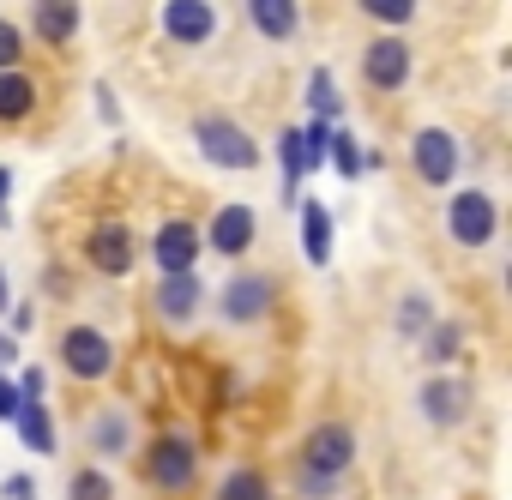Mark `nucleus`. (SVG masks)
<instances>
[{
  "label": "nucleus",
  "instance_id": "nucleus-1",
  "mask_svg": "<svg viewBox=\"0 0 512 500\" xmlns=\"http://www.w3.org/2000/svg\"><path fill=\"white\" fill-rule=\"evenodd\" d=\"M193 139H199L205 163H217V169H253V163H260V145H253L229 115H199Z\"/></svg>",
  "mask_w": 512,
  "mask_h": 500
},
{
  "label": "nucleus",
  "instance_id": "nucleus-2",
  "mask_svg": "<svg viewBox=\"0 0 512 500\" xmlns=\"http://www.w3.org/2000/svg\"><path fill=\"white\" fill-rule=\"evenodd\" d=\"M446 229H452L458 247H488L494 229H500V211H494V199H488L482 187H464V193H452V205H446Z\"/></svg>",
  "mask_w": 512,
  "mask_h": 500
},
{
  "label": "nucleus",
  "instance_id": "nucleus-3",
  "mask_svg": "<svg viewBox=\"0 0 512 500\" xmlns=\"http://www.w3.org/2000/svg\"><path fill=\"white\" fill-rule=\"evenodd\" d=\"M302 464H308V476L338 482V476L356 464V434H350L344 422H320V428L302 440Z\"/></svg>",
  "mask_w": 512,
  "mask_h": 500
},
{
  "label": "nucleus",
  "instance_id": "nucleus-4",
  "mask_svg": "<svg viewBox=\"0 0 512 500\" xmlns=\"http://www.w3.org/2000/svg\"><path fill=\"white\" fill-rule=\"evenodd\" d=\"M272 302H278V278L272 272H241V278H229L223 284V320L229 326H253V320H266L272 314Z\"/></svg>",
  "mask_w": 512,
  "mask_h": 500
},
{
  "label": "nucleus",
  "instance_id": "nucleus-5",
  "mask_svg": "<svg viewBox=\"0 0 512 500\" xmlns=\"http://www.w3.org/2000/svg\"><path fill=\"white\" fill-rule=\"evenodd\" d=\"M145 476H151V488H193V476H199L193 440L187 434H157L151 452H145Z\"/></svg>",
  "mask_w": 512,
  "mask_h": 500
},
{
  "label": "nucleus",
  "instance_id": "nucleus-6",
  "mask_svg": "<svg viewBox=\"0 0 512 500\" xmlns=\"http://www.w3.org/2000/svg\"><path fill=\"white\" fill-rule=\"evenodd\" d=\"M410 163H416V181L446 187L458 175V139L446 127H422V133H410Z\"/></svg>",
  "mask_w": 512,
  "mask_h": 500
},
{
  "label": "nucleus",
  "instance_id": "nucleus-7",
  "mask_svg": "<svg viewBox=\"0 0 512 500\" xmlns=\"http://www.w3.org/2000/svg\"><path fill=\"white\" fill-rule=\"evenodd\" d=\"M61 362H67L73 380H103V374L115 368V350H109V338H103L97 326H73V332L61 338Z\"/></svg>",
  "mask_w": 512,
  "mask_h": 500
},
{
  "label": "nucleus",
  "instance_id": "nucleus-8",
  "mask_svg": "<svg viewBox=\"0 0 512 500\" xmlns=\"http://www.w3.org/2000/svg\"><path fill=\"white\" fill-rule=\"evenodd\" d=\"M362 79H368L374 91H398V85L410 79V43H404V37H374V43L362 49Z\"/></svg>",
  "mask_w": 512,
  "mask_h": 500
},
{
  "label": "nucleus",
  "instance_id": "nucleus-9",
  "mask_svg": "<svg viewBox=\"0 0 512 500\" xmlns=\"http://www.w3.org/2000/svg\"><path fill=\"white\" fill-rule=\"evenodd\" d=\"M416 404L428 410V422H434V428H458V422L470 416V386H464L458 374H434V380H422Z\"/></svg>",
  "mask_w": 512,
  "mask_h": 500
},
{
  "label": "nucleus",
  "instance_id": "nucleus-10",
  "mask_svg": "<svg viewBox=\"0 0 512 500\" xmlns=\"http://www.w3.org/2000/svg\"><path fill=\"white\" fill-rule=\"evenodd\" d=\"M85 254H91V266H97V272L127 278V272H133V260H139V247H133V229H127V223H97V229H91V241H85Z\"/></svg>",
  "mask_w": 512,
  "mask_h": 500
},
{
  "label": "nucleus",
  "instance_id": "nucleus-11",
  "mask_svg": "<svg viewBox=\"0 0 512 500\" xmlns=\"http://www.w3.org/2000/svg\"><path fill=\"white\" fill-rule=\"evenodd\" d=\"M151 254H157L163 278H175V272H193V260H199V229H193L187 217H169V223L157 229V241H151Z\"/></svg>",
  "mask_w": 512,
  "mask_h": 500
},
{
  "label": "nucleus",
  "instance_id": "nucleus-12",
  "mask_svg": "<svg viewBox=\"0 0 512 500\" xmlns=\"http://www.w3.org/2000/svg\"><path fill=\"white\" fill-rule=\"evenodd\" d=\"M253 235H260V217H253L247 205H223L217 217H211V247H217V254L223 260H235V254H247V247H253Z\"/></svg>",
  "mask_w": 512,
  "mask_h": 500
},
{
  "label": "nucleus",
  "instance_id": "nucleus-13",
  "mask_svg": "<svg viewBox=\"0 0 512 500\" xmlns=\"http://www.w3.org/2000/svg\"><path fill=\"white\" fill-rule=\"evenodd\" d=\"M163 31H169L175 43L199 49V43H211V31H217V13L205 7V0H169V7H163Z\"/></svg>",
  "mask_w": 512,
  "mask_h": 500
},
{
  "label": "nucleus",
  "instance_id": "nucleus-14",
  "mask_svg": "<svg viewBox=\"0 0 512 500\" xmlns=\"http://www.w3.org/2000/svg\"><path fill=\"white\" fill-rule=\"evenodd\" d=\"M193 308H199V278H193V272L157 278V314H163L169 326H187V320H193Z\"/></svg>",
  "mask_w": 512,
  "mask_h": 500
},
{
  "label": "nucleus",
  "instance_id": "nucleus-15",
  "mask_svg": "<svg viewBox=\"0 0 512 500\" xmlns=\"http://www.w3.org/2000/svg\"><path fill=\"white\" fill-rule=\"evenodd\" d=\"M31 25H37L43 43H73L79 37V0H37Z\"/></svg>",
  "mask_w": 512,
  "mask_h": 500
},
{
  "label": "nucleus",
  "instance_id": "nucleus-16",
  "mask_svg": "<svg viewBox=\"0 0 512 500\" xmlns=\"http://www.w3.org/2000/svg\"><path fill=\"white\" fill-rule=\"evenodd\" d=\"M247 19H253V31H260V37L290 43L296 37V0H247Z\"/></svg>",
  "mask_w": 512,
  "mask_h": 500
},
{
  "label": "nucleus",
  "instance_id": "nucleus-17",
  "mask_svg": "<svg viewBox=\"0 0 512 500\" xmlns=\"http://www.w3.org/2000/svg\"><path fill=\"white\" fill-rule=\"evenodd\" d=\"M302 254H308L314 266H326V260H332V211H326L320 199H308V205H302Z\"/></svg>",
  "mask_w": 512,
  "mask_h": 500
},
{
  "label": "nucleus",
  "instance_id": "nucleus-18",
  "mask_svg": "<svg viewBox=\"0 0 512 500\" xmlns=\"http://www.w3.org/2000/svg\"><path fill=\"white\" fill-rule=\"evenodd\" d=\"M127 440H133L127 410H97V416H91V446H97L103 458H121V452H127Z\"/></svg>",
  "mask_w": 512,
  "mask_h": 500
},
{
  "label": "nucleus",
  "instance_id": "nucleus-19",
  "mask_svg": "<svg viewBox=\"0 0 512 500\" xmlns=\"http://www.w3.org/2000/svg\"><path fill=\"white\" fill-rule=\"evenodd\" d=\"M13 422H19V440H25L37 458H49V452L61 446V440H55V422H49V410H43V404H19V416H13Z\"/></svg>",
  "mask_w": 512,
  "mask_h": 500
},
{
  "label": "nucleus",
  "instance_id": "nucleus-20",
  "mask_svg": "<svg viewBox=\"0 0 512 500\" xmlns=\"http://www.w3.org/2000/svg\"><path fill=\"white\" fill-rule=\"evenodd\" d=\"M37 103V85L25 73H0V121H25Z\"/></svg>",
  "mask_w": 512,
  "mask_h": 500
},
{
  "label": "nucleus",
  "instance_id": "nucleus-21",
  "mask_svg": "<svg viewBox=\"0 0 512 500\" xmlns=\"http://www.w3.org/2000/svg\"><path fill=\"white\" fill-rule=\"evenodd\" d=\"M308 109H314V121H338V115H344V97L332 91V73H326V67L308 73Z\"/></svg>",
  "mask_w": 512,
  "mask_h": 500
},
{
  "label": "nucleus",
  "instance_id": "nucleus-22",
  "mask_svg": "<svg viewBox=\"0 0 512 500\" xmlns=\"http://www.w3.org/2000/svg\"><path fill=\"white\" fill-rule=\"evenodd\" d=\"M296 145H302V169H320L326 151H332V121H308V127H296Z\"/></svg>",
  "mask_w": 512,
  "mask_h": 500
},
{
  "label": "nucleus",
  "instance_id": "nucleus-23",
  "mask_svg": "<svg viewBox=\"0 0 512 500\" xmlns=\"http://www.w3.org/2000/svg\"><path fill=\"white\" fill-rule=\"evenodd\" d=\"M217 500H272V488H266L260 470H229L223 488H217Z\"/></svg>",
  "mask_w": 512,
  "mask_h": 500
},
{
  "label": "nucleus",
  "instance_id": "nucleus-24",
  "mask_svg": "<svg viewBox=\"0 0 512 500\" xmlns=\"http://www.w3.org/2000/svg\"><path fill=\"white\" fill-rule=\"evenodd\" d=\"M428 326H434L428 296H404V302H398V338H422Z\"/></svg>",
  "mask_w": 512,
  "mask_h": 500
},
{
  "label": "nucleus",
  "instance_id": "nucleus-25",
  "mask_svg": "<svg viewBox=\"0 0 512 500\" xmlns=\"http://www.w3.org/2000/svg\"><path fill=\"white\" fill-rule=\"evenodd\" d=\"M422 338H428V356H434V362H452V356H458V344H464L458 320H434V326H428Z\"/></svg>",
  "mask_w": 512,
  "mask_h": 500
},
{
  "label": "nucleus",
  "instance_id": "nucleus-26",
  "mask_svg": "<svg viewBox=\"0 0 512 500\" xmlns=\"http://www.w3.org/2000/svg\"><path fill=\"white\" fill-rule=\"evenodd\" d=\"M356 7L368 19H380V25H410L416 19V0H356Z\"/></svg>",
  "mask_w": 512,
  "mask_h": 500
},
{
  "label": "nucleus",
  "instance_id": "nucleus-27",
  "mask_svg": "<svg viewBox=\"0 0 512 500\" xmlns=\"http://www.w3.org/2000/svg\"><path fill=\"white\" fill-rule=\"evenodd\" d=\"M67 500H115V488H109L103 470H79V476L67 482Z\"/></svg>",
  "mask_w": 512,
  "mask_h": 500
},
{
  "label": "nucleus",
  "instance_id": "nucleus-28",
  "mask_svg": "<svg viewBox=\"0 0 512 500\" xmlns=\"http://www.w3.org/2000/svg\"><path fill=\"white\" fill-rule=\"evenodd\" d=\"M326 163H338L344 175H362V151H356V139L332 127V151H326Z\"/></svg>",
  "mask_w": 512,
  "mask_h": 500
},
{
  "label": "nucleus",
  "instance_id": "nucleus-29",
  "mask_svg": "<svg viewBox=\"0 0 512 500\" xmlns=\"http://www.w3.org/2000/svg\"><path fill=\"white\" fill-rule=\"evenodd\" d=\"M19 55H25V37L0 19V73H19Z\"/></svg>",
  "mask_w": 512,
  "mask_h": 500
},
{
  "label": "nucleus",
  "instance_id": "nucleus-30",
  "mask_svg": "<svg viewBox=\"0 0 512 500\" xmlns=\"http://www.w3.org/2000/svg\"><path fill=\"white\" fill-rule=\"evenodd\" d=\"M19 398H25V404H43V368H37V362L19 368Z\"/></svg>",
  "mask_w": 512,
  "mask_h": 500
},
{
  "label": "nucleus",
  "instance_id": "nucleus-31",
  "mask_svg": "<svg viewBox=\"0 0 512 500\" xmlns=\"http://www.w3.org/2000/svg\"><path fill=\"white\" fill-rule=\"evenodd\" d=\"M19 404H25V398H19V386L0 380V422H13V416H19Z\"/></svg>",
  "mask_w": 512,
  "mask_h": 500
},
{
  "label": "nucleus",
  "instance_id": "nucleus-32",
  "mask_svg": "<svg viewBox=\"0 0 512 500\" xmlns=\"http://www.w3.org/2000/svg\"><path fill=\"white\" fill-rule=\"evenodd\" d=\"M7 500H37V482H31V476H13V482H7Z\"/></svg>",
  "mask_w": 512,
  "mask_h": 500
},
{
  "label": "nucleus",
  "instance_id": "nucleus-33",
  "mask_svg": "<svg viewBox=\"0 0 512 500\" xmlns=\"http://www.w3.org/2000/svg\"><path fill=\"white\" fill-rule=\"evenodd\" d=\"M0 314H13V296H7V266H0Z\"/></svg>",
  "mask_w": 512,
  "mask_h": 500
}]
</instances>
